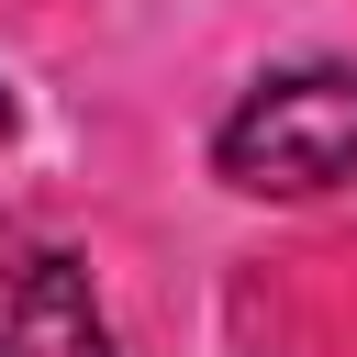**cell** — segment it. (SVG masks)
<instances>
[{"instance_id": "1", "label": "cell", "mask_w": 357, "mask_h": 357, "mask_svg": "<svg viewBox=\"0 0 357 357\" xmlns=\"http://www.w3.org/2000/svg\"><path fill=\"white\" fill-rule=\"evenodd\" d=\"M212 178L245 201H324L357 178V56H312L257 78L212 123Z\"/></svg>"}, {"instance_id": "2", "label": "cell", "mask_w": 357, "mask_h": 357, "mask_svg": "<svg viewBox=\"0 0 357 357\" xmlns=\"http://www.w3.org/2000/svg\"><path fill=\"white\" fill-rule=\"evenodd\" d=\"M0 357H123L89 268L11 212H0Z\"/></svg>"}, {"instance_id": "3", "label": "cell", "mask_w": 357, "mask_h": 357, "mask_svg": "<svg viewBox=\"0 0 357 357\" xmlns=\"http://www.w3.org/2000/svg\"><path fill=\"white\" fill-rule=\"evenodd\" d=\"M0 145H11V89H0Z\"/></svg>"}]
</instances>
